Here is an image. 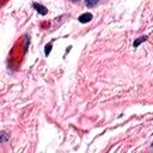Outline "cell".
Listing matches in <instances>:
<instances>
[{
    "label": "cell",
    "instance_id": "1",
    "mask_svg": "<svg viewBox=\"0 0 153 153\" xmlns=\"http://www.w3.org/2000/svg\"><path fill=\"white\" fill-rule=\"evenodd\" d=\"M91 19H92V14H91V13H82V14L78 18V20H79L80 23H88V22H91Z\"/></svg>",
    "mask_w": 153,
    "mask_h": 153
},
{
    "label": "cell",
    "instance_id": "4",
    "mask_svg": "<svg viewBox=\"0 0 153 153\" xmlns=\"http://www.w3.org/2000/svg\"><path fill=\"white\" fill-rule=\"evenodd\" d=\"M85 2H86V5H87L88 7H93V6H96V4L98 2V0H85Z\"/></svg>",
    "mask_w": 153,
    "mask_h": 153
},
{
    "label": "cell",
    "instance_id": "5",
    "mask_svg": "<svg viewBox=\"0 0 153 153\" xmlns=\"http://www.w3.org/2000/svg\"><path fill=\"white\" fill-rule=\"evenodd\" d=\"M50 50H51V44L49 43V44H47V45H45V50H44V54L48 56V55L50 54Z\"/></svg>",
    "mask_w": 153,
    "mask_h": 153
},
{
    "label": "cell",
    "instance_id": "3",
    "mask_svg": "<svg viewBox=\"0 0 153 153\" xmlns=\"http://www.w3.org/2000/svg\"><path fill=\"white\" fill-rule=\"evenodd\" d=\"M146 38H147L146 36H141V37H139V38H137V39H136V41L134 42V47H137V45H139V44H140L141 42H143V41H145Z\"/></svg>",
    "mask_w": 153,
    "mask_h": 153
},
{
    "label": "cell",
    "instance_id": "6",
    "mask_svg": "<svg viewBox=\"0 0 153 153\" xmlns=\"http://www.w3.org/2000/svg\"><path fill=\"white\" fill-rule=\"evenodd\" d=\"M7 141V136L5 133H0V142H5Z\"/></svg>",
    "mask_w": 153,
    "mask_h": 153
},
{
    "label": "cell",
    "instance_id": "2",
    "mask_svg": "<svg viewBox=\"0 0 153 153\" xmlns=\"http://www.w3.org/2000/svg\"><path fill=\"white\" fill-rule=\"evenodd\" d=\"M33 7L36 8V11H37L38 13H41V14H43V16L48 13L47 7H45V6H43V5H41V4H33Z\"/></svg>",
    "mask_w": 153,
    "mask_h": 153
}]
</instances>
